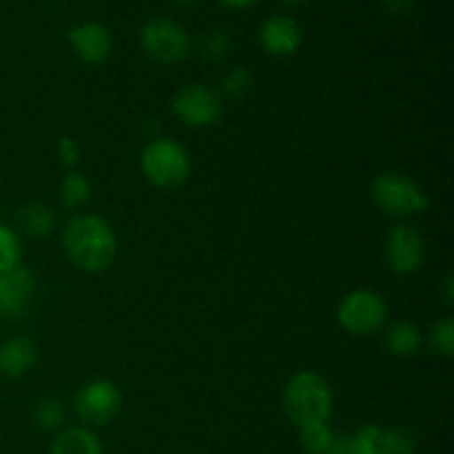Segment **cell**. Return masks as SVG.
<instances>
[{"label": "cell", "instance_id": "obj_1", "mask_svg": "<svg viewBox=\"0 0 454 454\" xmlns=\"http://www.w3.org/2000/svg\"><path fill=\"white\" fill-rule=\"evenodd\" d=\"M62 248L75 269L84 273H102L118 255V235L105 217L80 213L62 229Z\"/></svg>", "mask_w": 454, "mask_h": 454}, {"label": "cell", "instance_id": "obj_2", "mask_svg": "<svg viewBox=\"0 0 454 454\" xmlns=\"http://www.w3.org/2000/svg\"><path fill=\"white\" fill-rule=\"evenodd\" d=\"M282 406L288 421L297 430H304L331 421L335 397L331 384L319 372L300 371L284 386Z\"/></svg>", "mask_w": 454, "mask_h": 454}, {"label": "cell", "instance_id": "obj_3", "mask_svg": "<svg viewBox=\"0 0 454 454\" xmlns=\"http://www.w3.org/2000/svg\"><path fill=\"white\" fill-rule=\"evenodd\" d=\"M371 198L381 213L393 217L421 215L430 207L428 193L411 176L399 171L377 173L371 182Z\"/></svg>", "mask_w": 454, "mask_h": 454}, {"label": "cell", "instance_id": "obj_4", "mask_svg": "<svg viewBox=\"0 0 454 454\" xmlns=\"http://www.w3.org/2000/svg\"><path fill=\"white\" fill-rule=\"evenodd\" d=\"M140 168L155 189H177L191 177V155L171 137H153L142 149Z\"/></svg>", "mask_w": 454, "mask_h": 454}, {"label": "cell", "instance_id": "obj_5", "mask_svg": "<svg viewBox=\"0 0 454 454\" xmlns=\"http://www.w3.org/2000/svg\"><path fill=\"white\" fill-rule=\"evenodd\" d=\"M388 322V301L372 288H355L337 306V324L353 337L375 335Z\"/></svg>", "mask_w": 454, "mask_h": 454}, {"label": "cell", "instance_id": "obj_6", "mask_svg": "<svg viewBox=\"0 0 454 454\" xmlns=\"http://www.w3.org/2000/svg\"><path fill=\"white\" fill-rule=\"evenodd\" d=\"M171 111L186 127L207 129L222 118L224 100L215 89L207 87V84H184L171 98Z\"/></svg>", "mask_w": 454, "mask_h": 454}, {"label": "cell", "instance_id": "obj_7", "mask_svg": "<svg viewBox=\"0 0 454 454\" xmlns=\"http://www.w3.org/2000/svg\"><path fill=\"white\" fill-rule=\"evenodd\" d=\"M140 44L160 65H177L189 56L191 38L182 25L168 18H153L140 31Z\"/></svg>", "mask_w": 454, "mask_h": 454}, {"label": "cell", "instance_id": "obj_8", "mask_svg": "<svg viewBox=\"0 0 454 454\" xmlns=\"http://www.w3.org/2000/svg\"><path fill=\"white\" fill-rule=\"evenodd\" d=\"M75 415L87 426H106L122 411V393L109 380H91L75 393Z\"/></svg>", "mask_w": 454, "mask_h": 454}, {"label": "cell", "instance_id": "obj_9", "mask_svg": "<svg viewBox=\"0 0 454 454\" xmlns=\"http://www.w3.org/2000/svg\"><path fill=\"white\" fill-rule=\"evenodd\" d=\"M384 257L393 273H417L428 257V247L421 231L412 224L393 226L384 239Z\"/></svg>", "mask_w": 454, "mask_h": 454}, {"label": "cell", "instance_id": "obj_10", "mask_svg": "<svg viewBox=\"0 0 454 454\" xmlns=\"http://www.w3.org/2000/svg\"><path fill=\"white\" fill-rule=\"evenodd\" d=\"M417 437L406 428L366 424L350 434V454H415Z\"/></svg>", "mask_w": 454, "mask_h": 454}, {"label": "cell", "instance_id": "obj_11", "mask_svg": "<svg viewBox=\"0 0 454 454\" xmlns=\"http://www.w3.org/2000/svg\"><path fill=\"white\" fill-rule=\"evenodd\" d=\"M35 279L34 273L25 266H16L12 270L0 273V317H20L29 310L34 301Z\"/></svg>", "mask_w": 454, "mask_h": 454}, {"label": "cell", "instance_id": "obj_12", "mask_svg": "<svg viewBox=\"0 0 454 454\" xmlns=\"http://www.w3.org/2000/svg\"><path fill=\"white\" fill-rule=\"evenodd\" d=\"M67 40L75 56L87 65H102L109 60L111 49H114V38H111L109 29L93 20L71 27Z\"/></svg>", "mask_w": 454, "mask_h": 454}, {"label": "cell", "instance_id": "obj_13", "mask_svg": "<svg viewBox=\"0 0 454 454\" xmlns=\"http://www.w3.org/2000/svg\"><path fill=\"white\" fill-rule=\"evenodd\" d=\"M301 40H304L301 27L291 16H282V13L270 16L260 27V44L270 56H293V53L300 51Z\"/></svg>", "mask_w": 454, "mask_h": 454}, {"label": "cell", "instance_id": "obj_14", "mask_svg": "<svg viewBox=\"0 0 454 454\" xmlns=\"http://www.w3.org/2000/svg\"><path fill=\"white\" fill-rule=\"evenodd\" d=\"M38 344L31 337H9V340H4L0 344V375L9 377V380H18V377L34 371V366L38 364Z\"/></svg>", "mask_w": 454, "mask_h": 454}, {"label": "cell", "instance_id": "obj_15", "mask_svg": "<svg viewBox=\"0 0 454 454\" xmlns=\"http://www.w3.org/2000/svg\"><path fill=\"white\" fill-rule=\"evenodd\" d=\"M384 346L393 357H415L421 346H424V333L419 331L417 324L408 322V319H399V322L386 326Z\"/></svg>", "mask_w": 454, "mask_h": 454}, {"label": "cell", "instance_id": "obj_16", "mask_svg": "<svg viewBox=\"0 0 454 454\" xmlns=\"http://www.w3.org/2000/svg\"><path fill=\"white\" fill-rule=\"evenodd\" d=\"M49 454H105L98 434L87 426H71L58 433Z\"/></svg>", "mask_w": 454, "mask_h": 454}, {"label": "cell", "instance_id": "obj_17", "mask_svg": "<svg viewBox=\"0 0 454 454\" xmlns=\"http://www.w3.org/2000/svg\"><path fill=\"white\" fill-rule=\"evenodd\" d=\"M16 222H18V229H20L22 233L29 235V238L40 239L53 233V229H56L58 224V217H56V211H53L49 204L29 202V204H22V207L18 208Z\"/></svg>", "mask_w": 454, "mask_h": 454}, {"label": "cell", "instance_id": "obj_18", "mask_svg": "<svg viewBox=\"0 0 454 454\" xmlns=\"http://www.w3.org/2000/svg\"><path fill=\"white\" fill-rule=\"evenodd\" d=\"M91 182L84 173L69 171L60 182V202L67 211H78L91 200Z\"/></svg>", "mask_w": 454, "mask_h": 454}, {"label": "cell", "instance_id": "obj_19", "mask_svg": "<svg viewBox=\"0 0 454 454\" xmlns=\"http://www.w3.org/2000/svg\"><path fill=\"white\" fill-rule=\"evenodd\" d=\"M65 421H67V408L60 399L47 397L43 399V402L35 403L34 424L38 426L40 430H47V433L62 430Z\"/></svg>", "mask_w": 454, "mask_h": 454}, {"label": "cell", "instance_id": "obj_20", "mask_svg": "<svg viewBox=\"0 0 454 454\" xmlns=\"http://www.w3.org/2000/svg\"><path fill=\"white\" fill-rule=\"evenodd\" d=\"M220 96L226 98V100H242L251 93L253 89V74L247 69V67H233L231 71H226L222 75L220 82Z\"/></svg>", "mask_w": 454, "mask_h": 454}, {"label": "cell", "instance_id": "obj_21", "mask_svg": "<svg viewBox=\"0 0 454 454\" xmlns=\"http://www.w3.org/2000/svg\"><path fill=\"white\" fill-rule=\"evenodd\" d=\"M428 346L434 355L439 357L450 359L454 355V319L452 317H442L439 322H434L428 331Z\"/></svg>", "mask_w": 454, "mask_h": 454}, {"label": "cell", "instance_id": "obj_22", "mask_svg": "<svg viewBox=\"0 0 454 454\" xmlns=\"http://www.w3.org/2000/svg\"><path fill=\"white\" fill-rule=\"evenodd\" d=\"M22 262V242L20 235L7 224L0 222V273L20 266Z\"/></svg>", "mask_w": 454, "mask_h": 454}, {"label": "cell", "instance_id": "obj_23", "mask_svg": "<svg viewBox=\"0 0 454 454\" xmlns=\"http://www.w3.org/2000/svg\"><path fill=\"white\" fill-rule=\"evenodd\" d=\"M337 433L331 426H313V428L300 430V443L309 454H326L335 442Z\"/></svg>", "mask_w": 454, "mask_h": 454}, {"label": "cell", "instance_id": "obj_24", "mask_svg": "<svg viewBox=\"0 0 454 454\" xmlns=\"http://www.w3.org/2000/svg\"><path fill=\"white\" fill-rule=\"evenodd\" d=\"M233 51V38L226 31H213L204 38L202 56L211 62H222Z\"/></svg>", "mask_w": 454, "mask_h": 454}, {"label": "cell", "instance_id": "obj_25", "mask_svg": "<svg viewBox=\"0 0 454 454\" xmlns=\"http://www.w3.org/2000/svg\"><path fill=\"white\" fill-rule=\"evenodd\" d=\"M58 160H60L62 167H69L74 168L75 164L80 162V155H82V151H80V145L74 140L71 136H62L60 140H58Z\"/></svg>", "mask_w": 454, "mask_h": 454}, {"label": "cell", "instance_id": "obj_26", "mask_svg": "<svg viewBox=\"0 0 454 454\" xmlns=\"http://www.w3.org/2000/svg\"><path fill=\"white\" fill-rule=\"evenodd\" d=\"M326 454H350V434H337Z\"/></svg>", "mask_w": 454, "mask_h": 454}, {"label": "cell", "instance_id": "obj_27", "mask_svg": "<svg viewBox=\"0 0 454 454\" xmlns=\"http://www.w3.org/2000/svg\"><path fill=\"white\" fill-rule=\"evenodd\" d=\"M222 7L226 9H248L257 3V0H217Z\"/></svg>", "mask_w": 454, "mask_h": 454}, {"label": "cell", "instance_id": "obj_28", "mask_svg": "<svg viewBox=\"0 0 454 454\" xmlns=\"http://www.w3.org/2000/svg\"><path fill=\"white\" fill-rule=\"evenodd\" d=\"M443 300H446L448 306H452V301H454V279H452V275H448V278L443 279Z\"/></svg>", "mask_w": 454, "mask_h": 454}, {"label": "cell", "instance_id": "obj_29", "mask_svg": "<svg viewBox=\"0 0 454 454\" xmlns=\"http://www.w3.org/2000/svg\"><path fill=\"white\" fill-rule=\"evenodd\" d=\"M384 3L388 4L393 12H406V9L412 4V0H384Z\"/></svg>", "mask_w": 454, "mask_h": 454}, {"label": "cell", "instance_id": "obj_30", "mask_svg": "<svg viewBox=\"0 0 454 454\" xmlns=\"http://www.w3.org/2000/svg\"><path fill=\"white\" fill-rule=\"evenodd\" d=\"M282 3H286V4H304V3H309V0H282Z\"/></svg>", "mask_w": 454, "mask_h": 454}, {"label": "cell", "instance_id": "obj_31", "mask_svg": "<svg viewBox=\"0 0 454 454\" xmlns=\"http://www.w3.org/2000/svg\"><path fill=\"white\" fill-rule=\"evenodd\" d=\"M173 3H180V4H193V3H198V0H173Z\"/></svg>", "mask_w": 454, "mask_h": 454}]
</instances>
